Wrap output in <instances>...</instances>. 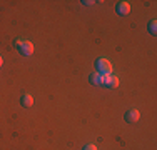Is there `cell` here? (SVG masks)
<instances>
[{
    "mask_svg": "<svg viewBox=\"0 0 157 150\" xmlns=\"http://www.w3.org/2000/svg\"><path fill=\"white\" fill-rule=\"evenodd\" d=\"M95 70L99 72L100 75H107V73H110L112 72V65H110V62L107 58H97L95 60Z\"/></svg>",
    "mask_w": 157,
    "mask_h": 150,
    "instance_id": "cell-1",
    "label": "cell"
},
{
    "mask_svg": "<svg viewBox=\"0 0 157 150\" xmlns=\"http://www.w3.org/2000/svg\"><path fill=\"white\" fill-rule=\"evenodd\" d=\"M84 150H97V147H95V145H85Z\"/></svg>",
    "mask_w": 157,
    "mask_h": 150,
    "instance_id": "cell-8",
    "label": "cell"
},
{
    "mask_svg": "<svg viewBox=\"0 0 157 150\" xmlns=\"http://www.w3.org/2000/svg\"><path fill=\"white\" fill-rule=\"evenodd\" d=\"M15 47L18 48V52H20L24 57H30V55L33 54V45L30 42H25V40H17Z\"/></svg>",
    "mask_w": 157,
    "mask_h": 150,
    "instance_id": "cell-2",
    "label": "cell"
},
{
    "mask_svg": "<svg viewBox=\"0 0 157 150\" xmlns=\"http://www.w3.org/2000/svg\"><path fill=\"white\" fill-rule=\"evenodd\" d=\"M2 63H3V60H2V57H0V67H2Z\"/></svg>",
    "mask_w": 157,
    "mask_h": 150,
    "instance_id": "cell-9",
    "label": "cell"
},
{
    "mask_svg": "<svg viewBox=\"0 0 157 150\" xmlns=\"http://www.w3.org/2000/svg\"><path fill=\"white\" fill-rule=\"evenodd\" d=\"M149 32H151L152 35H155V33H157V22L155 20L149 22Z\"/></svg>",
    "mask_w": 157,
    "mask_h": 150,
    "instance_id": "cell-7",
    "label": "cell"
},
{
    "mask_svg": "<svg viewBox=\"0 0 157 150\" xmlns=\"http://www.w3.org/2000/svg\"><path fill=\"white\" fill-rule=\"evenodd\" d=\"M125 122L127 123H136L137 120H139V110H136V108H130V110H127L125 114Z\"/></svg>",
    "mask_w": 157,
    "mask_h": 150,
    "instance_id": "cell-3",
    "label": "cell"
},
{
    "mask_svg": "<svg viewBox=\"0 0 157 150\" xmlns=\"http://www.w3.org/2000/svg\"><path fill=\"white\" fill-rule=\"evenodd\" d=\"M89 80H90V84H92V85H100V80H102V75H100L99 72H94V73H90Z\"/></svg>",
    "mask_w": 157,
    "mask_h": 150,
    "instance_id": "cell-6",
    "label": "cell"
},
{
    "mask_svg": "<svg viewBox=\"0 0 157 150\" xmlns=\"http://www.w3.org/2000/svg\"><path fill=\"white\" fill-rule=\"evenodd\" d=\"M20 103H22V107H25V108L32 107V105H33V99H32L30 93H25V95H22V97H20Z\"/></svg>",
    "mask_w": 157,
    "mask_h": 150,
    "instance_id": "cell-5",
    "label": "cell"
},
{
    "mask_svg": "<svg viewBox=\"0 0 157 150\" xmlns=\"http://www.w3.org/2000/svg\"><path fill=\"white\" fill-rule=\"evenodd\" d=\"M115 12H117L119 15H127V13L130 12L129 2H119L117 5H115Z\"/></svg>",
    "mask_w": 157,
    "mask_h": 150,
    "instance_id": "cell-4",
    "label": "cell"
}]
</instances>
